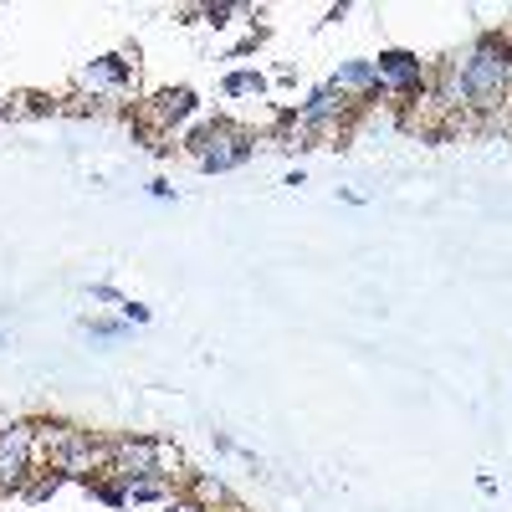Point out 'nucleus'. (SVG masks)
<instances>
[{
	"label": "nucleus",
	"instance_id": "obj_1",
	"mask_svg": "<svg viewBox=\"0 0 512 512\" xmlns=\"http://www.w3.org/2000/svg\"><path fill=\"white\" fill-rule=\"evenodd\" d=\"M507 77H512V52L502 47L497 36H482L477 47H472V57L461 62V93L472 98V103H497L502 98V88H507Z\"/></svg>",
	"mask_w": 512,
	"mask_h": 512
},
{
	"label": "nucleus",
	"instance_id": "obj_2",
	"mask_svg": "<svg viewBox=\"0 0 512 512\" xmlns=\"http://www.w3.org/2000/svg\"><path fill=\"white\" fill-rule=\"evenodd\" d=\"M190 154L205 164V169H236V164H246L251 159V134L246 128H236V123H210V128H200V134L190 139Z\"/></svg>",
	"mask_w": 512,
	"mask_h": 512
},
{
	"label": "nucleus",
	"instance_id": "obj_3",
	"mask_svg": "<svg viewBox=\"0 0 512 512\" xmlns=\"http://www.w3.org/2000/svg\"><path fill=\"white\" fill-rule=\"evenodd\" d=\"M31 451H36V431H31V425H6V431H0V487H16L26 477Z\"/></svg>",
	"mask_w": 512,
	"mask_h": 512
},
{
	"label": "nucleus",
	"instance_id": "obj_4",
	"mask_svg": "<svg viewBox=\"0 0 512 512\" xmlns=\"http://www.w3.org/2000/svg\"><path fill=\"white\" fill-rule=\"evenodd\" d=\"M190 108H195V93H190V88H164V93H154V98L139 108V118L154 123V128H175Z\"/></svg>",
	"mask_w": 512,
	"mask_h": 512
},
{
	"label": "nucleus",
	"instance_id": "obj_5",
	"mask_svg": "<svg viewBox=\"0 0 512 512\" xmlns=\"http://www.w3.org/2000/svg\"><path fill=\"white\" fill-rule=\"evenodd\" d=\"M374 77L390 82V88H415V82H420V62L410 52H384L379 67H374Z\"/></svg>",
	"mask_w": 512,
	"mask_h": 512
},
{
	"label": "nucleus",
	"instance_id": "obj_6",
	"mask_svg": "<svg viewBox=\"0 0 512 512\" xmlns=\"http://www.w3.org/2000/svg\"><path fill=\"white\" fill-rule=\"evenodd\" d=\"M226 88H231V93H251V88H262V82H256L251 72H236V77L226 82Z\"/></svg>",
	"mask_w": 512,
	"mask_h": 512
},
{
	"label": "nucleus",
	"instance_id": "obj_7",
	"mask_svg": "<svg viewBox=\"0 0 512 512\" xmlns=\"http://www.w3.org/2000/svg\"><path fill=\"white\" fill-rule=\"evenodd\" d=\"M6 113H11V103H0V118H6Z\"/></svg>",
	"mask_w": 512,
	"mask_h": 512
}]
</instances>
